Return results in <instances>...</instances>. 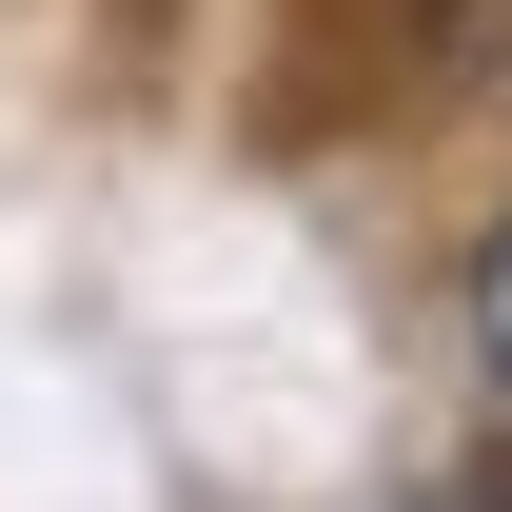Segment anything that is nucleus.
Returning a JSON list of instances; mask_svg holds the SVG:
<instances>
[{
  "mask_svg": "<svg viewBox=\"0 0 512 512\" xmlns=\"http://www.w3.org/2000/svg\"><path fill=\"white\" fill-rule=\"evenodd\" d=\"M473 335H493V375H512V217L473 237Z\"/></svg>",
  "mask_w": 512,
  "mask_h": 512,
  "instance_id": "nucleus-1",
  "label": "nucleus"
}]
</instances>
